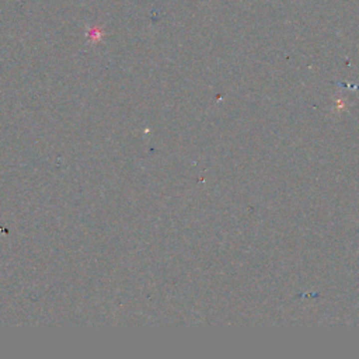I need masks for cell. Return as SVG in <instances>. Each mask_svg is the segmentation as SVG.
<instances>
[{
	"label": "cell",
	"mask_w": 359,
	"mask_h": 359,
	"mask_svg": "<svg viewBox=\"0 0 359 359\" xmlns=\"http://www.w3.org/2000/svg\"><path fill=\"white\" fill-rule=\"evenodd\" d=\"M345 107H347V100L341 97H337L336 101H334V111L340 112L341 110H344Z\"/></svg>",
	"instance_id": "1"
}]
</instances>
